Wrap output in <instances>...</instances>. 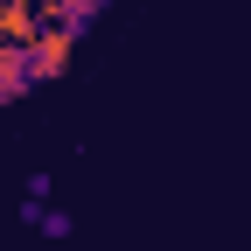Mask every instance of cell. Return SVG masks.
<instances>
[{"label": "cell", "instance_id": "1", "mask_svg": "<svg viewBox=\"0 0 251 251\" xmlns=\"http://www.w3.org/2000/svg\"><path fill=\"white\" fill-rule=\"evenodd\" d=\"M35 230H42V237H70V216H63V209H42Z\"/></svg>", "mask_w": 251, "mask_h": 251}, {"label": "cell", "instance_id": "2", "mask_svg": "<svg viewBox=\"0 0 251 251\" xmlns=\"http://www.w3.org/2000/svg\"><path fill=\"white\" fill-rule=\"evenodd\" d=\"M0 98H7V91H0Z\"/></svg>", "mask_w": 251, "mask_h": 251}]
</instances>
